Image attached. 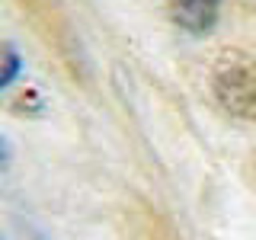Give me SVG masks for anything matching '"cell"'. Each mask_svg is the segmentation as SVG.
Returning a JSON list of instances; mask_svg holds the SVG:
<instances>
[{"label":"cell","mask_w":256,"mask_h":240,"mask_svg":"<svg viewBox=\"0 0 256 240\" xmlns=\"http://www.w3.org/2000/svg\"><path fill=\"white\" fill-rule=\"evenodd\" d=\"M20 68H22V58H20V52H16V45L0 42V90H6V86L20 77Z\"/></svg>","instance_id":"3957f363"},{"label":"cell","mask_w":256,"mask_h":240,"mask_svg":"<svg viewBox=\"0 0 256 240\" xmlns=\"http://www.w3.org/2000/svg\"><path fill=\"white\" fill-rule=\"evenodd\" d=\"M0 240H4V234H0Z\"/></svg>","instance_id":"5b68a950"},{"label":"cell","mask_w":256,"mask_h":240,"mask_svg":"<svg viewBox=\"0 0 256 240\" xmlns=\"http://www.w3.org/2000/svg\"><path fill=\"white\" fill-rule=\"evenodd\" d=\"M4 164H6V144L0 141V170H4Z\"/></svg>","instance_id":"277c9868"},{"label":"cell","mask_w":256,"mask_h":240,"mask_svg":"<svg viewBox=\"0 0 256 240\" xmlns=\"http://www.w3.org/2000/svg\"><path fill=\"white\" fill-rule=\"evenodd\" d=\"M170 4V16L180 29L192 32V36H205L214 29L221 13V0H166Z\"/></svg>","instance_id":"7a4b0ae2"},{"label":"cell","mask_w":256,"mask_h":240,"mask_svg":"<svg viewBox=\"0 0 256 240\" xmlns=\"http://www.w3.org/2000/svg\"><path fill=\"white\" fill-rule=\"evenodd\" d=\"M212 93L230 118L256 122V58L224 48L212 64Z\"/></svg>","instance_id":"6da1fadb"}]
</instances>
